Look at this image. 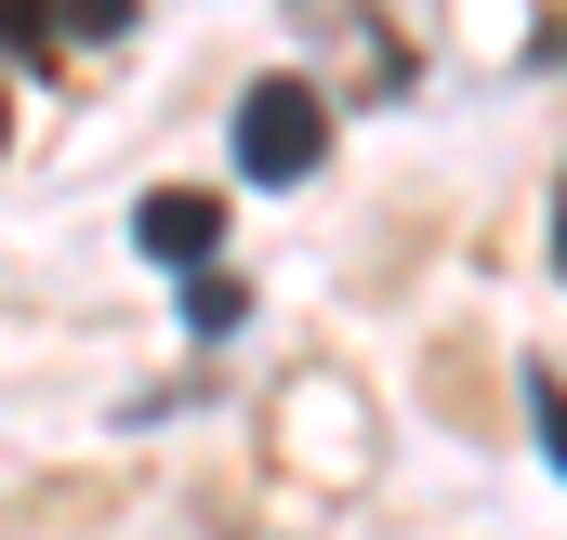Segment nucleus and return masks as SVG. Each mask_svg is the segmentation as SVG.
Returning a JSON list of instances; mask_svg holds the SVG:
<instances>
[{
  "label": "nucleus",
  "mask_w": 567,
  "mask_h": 540,
  "mask_svg": "<svg viewBox=\"0 0 567 540\" xmlns=\"http://www.w3.org/2000/svg\"><path fill=\"white\" fill-rule=\"evenodd\" d=\"M53 27H66V40H133V0H66Z\"/></svg>",
  "instance_id": "6"
},
{
  "label": "nucleus",
  "mask_w": 567,
  "mask_h": 540,
  "mask_svg": "<svg viewBox=\"0 0 567 540\" xmlns=\"http://www.w3.org/2000/svg\"><path fill=\"white\" fill-rule=\"evenodd\" d=\"M290 27H303L317 53H330V40H357L343 93H370V106H383V93H410V40H396V27H383L370 0H290Z\"/></svg>",
  "instance_id": "2"
},
{
  "label": "nucleus",
  "mask_w": 567,
  "mask_h": 540,
  "mask_svg": "<svg viewBox=\"0 0 567 540\" xmlns=\"http://www.w3.org/2000/svg\"><path fill=\"white\" fill-rule=\"evenodd\" d=\"M0 145H13V93H0Z\"/></svg>",
  "instance_id": "9"
},
{
  "label": "nucleus",
  "mask_w": 567,
  "mask_h": 540,
  "mask_svg": "<svg viewBox=\"0 0 567 540\" xmlns=\"http://www.w3.org/2000/svg\"><path fill=\"white\" fill-rule=\"evenodd\" d=\"M555 277H567V185H555Z\"/></svg>",
  "instance_id": "8"
},
{
  "label": "nucleus",
  "mask_w": 567,
  "mask_h": 540,
  "mask_svg": "<svg viewBox=\"0 0 567 540\" xmlns=\"http://www.w3.org/2000/svg\"><path fill=\"white\" fill-rule=\"evenodd\" d=\"M0 40H13V53H40V40H53V13H40V0H0Z\"/></svg>",
  "instance_id": "7"
},
{
  "label": "nucleus",
  "mask_w": 567,
  "mask_h": 540,
  "mask_svg": "<svg viewBox=\"0 0 567 540\" xmlns=\"http://www.w3.org/2000/svg\"><path fill=\"white\" fill-rule=\"evenodd\" d=\"M133 238H145V264H212V251H225V198H212V185H158V198H145L133 211Z\"/></svg>",
  "instance_id": "3"
},
{
  "label": "nucleus",
  "mask_w": 567,
  "mask_h": 540,
  "mask_svg": "<svg viewBox=\"0 0 567 540\" xmlns=\"http://www.w3.org/2000/svg\"><path fill=\"white\" fill-rule=\"evenodd\" d=\"M330 158V93L317 80H251L238 93V172L251 185H303Z\"/></svg>",
  "instance_id": "1"
},
{
  "label": "nucleus",
  "mask_w": 567,
  "mask_h": 540,
  "mask_svg": "<svg viewBox=\"0 0 567 540\" xmlns=\"http://www.w3.org/2000/svg\"><path fill=\"white\" fill-rule=\"evenodd\" d=\"M528 435H542V461L567 475V383L555 370H528Z\"/></svg>",
  "instance_id": "5"
},
{
  "label": "nucleus",
  "mask_w": 567,
  "mask_h": 540,
  "mask_svg": "<svg viewBox=\"0 0 567 540\" xmlns=\"http://www.w3.org/2000/svg\"><path fill=\"white\" fill-rule=\"evenodd\" d=\"M238 316H251V290H238V277H225V264H185V330H198V343H225Z\"/></svg>",
  "instance_id": "4"
}]
</instances>
